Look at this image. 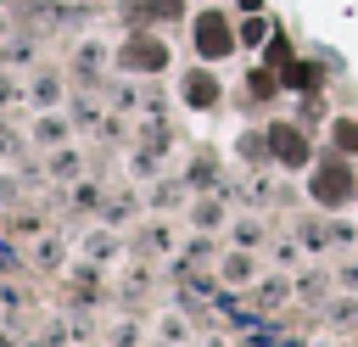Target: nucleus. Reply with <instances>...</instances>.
Masks as SVG:
<instances>
[{
    "instance_id": "obj_1",
    "label": "nucleus",
    "mask_w": 358,
    "mask_h": 347,
    "mask_svg": "<svg viewBox=\"0 0 358 347\" xmlns=\"http://www.w3.org/2000/svg\"><path fill=\"white\" fill-rule=\"evenodd\" d=\"M196 34H201V50H207V56L229 50V22H224V17H201V22H196Z\"/></svg>"
},
{
    "instance_id": "obj_2",
    "label": "nucleus",
    "mask_w": 358,
    "mask_h": 347,
    "mask_svg": "<svg viewBox=\"0 0 358 347\" xmlns=\"http://www.w3.org/2000/svg\"><path fill=\"white\" fill-rule=\"evenodd\" d=\"M190 101H213V90H207V78H201V73L190 78Z\"/></svg>"
}]
</instances>
